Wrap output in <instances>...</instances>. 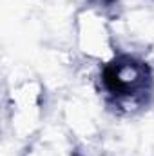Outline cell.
<instances>
[{
  "mask_svg": "<svg viewBox=\"0 0 154 156\" xmlns=\"http://www.w3.org/2000/svg\"><path fill=\"white\" fill-rule=\"evenodd\" d=\"M147 78H149L147 67L129 58L113 62L103 73L105 87L114 96H132L134 98L142 94L145 91Z\"/></svg>",
  "mask_w": 154,
  "mask_h": 156,
  "instance_id": "6da1fadb",
  "label": "cell"
}]
</instances>
